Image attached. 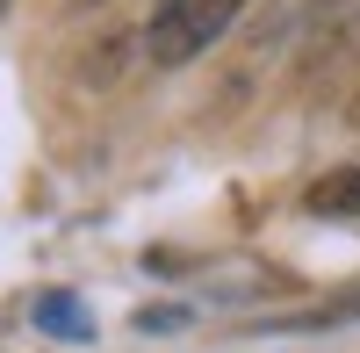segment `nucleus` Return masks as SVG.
<instances>
[{
  "mask_svg": "<svg viewBox=\"0 0 360 353\" xmlns=\"http://www.w3.org/2000/svg\"><path fill=\"white\" fill-rule=\"evenodd\" d=\"M245 15V0H152V15H144V58H152L159 72H180L195 65L209 44H224V29Z\"/></svg>",
  "mask_w": 360,
  "mask_h": 353,
  "instance_id": "nucleus-1",
  "label": "nucleus"
},
{
  "mask_svg": "<svg viewBox=\"0 0 360 353\" xmlns=\"http://www.w3.org/2000/svg\"><path fill=\"white\" fill-rule=\"evenodd\" d=\"M295 72H303V79H346V72H360V0H310Z\"/></svg>",
  "mask_w": 360,
  "mask_h": 353,
  "instance_id": "nucleus-2",
  "label": "nucleus"
},
{
  "mask_svg": "<svg viewBox=\"0 0 360 353\" xmlns=\"http://www.w3.org/2000/svg\"><path fill=\"white\" fill-rule=\"evenodd\" d=\"M310 210L317 217H360V166H339L310 188Z\"/></svg>",
  "mask_w": 360,
  "mask_h": 353,
  "instance_id": "nucleus-3",
  "label": "nucleus"
},
{
  "mask_svg": "<svg viewBox=\"0 0 360 353\" xmlns=\"http://www.w3.org/2000/svg\"><path fill=\"white\" fill-rule=\"evenodd\" d=\"M37 325H44V332H58V339H94V325H86V317H79V303L65 296V288H58V296H44V303H37Z\"/></svg>",
  "mask_w": 360,
  "mask_h": 353,
  "instance_id": "nucleus-4",
  "label": "nucleus"
},
{
  "mask_svg": "<svg viewBox=\"0 0 360 353\" xmlns=\"http://www.w3.org/2000/svg\"><path fill=\"white\" fill-rule=\"evenodd\" d=\"M346 123H353V130H360V86H353V101H346Z\"/></svg>",
  "mask_w": 360,
  "mask_h": 353,
  "instance_id": "nucleus-5",
  "label": "nucleus"
}]
</instances>
